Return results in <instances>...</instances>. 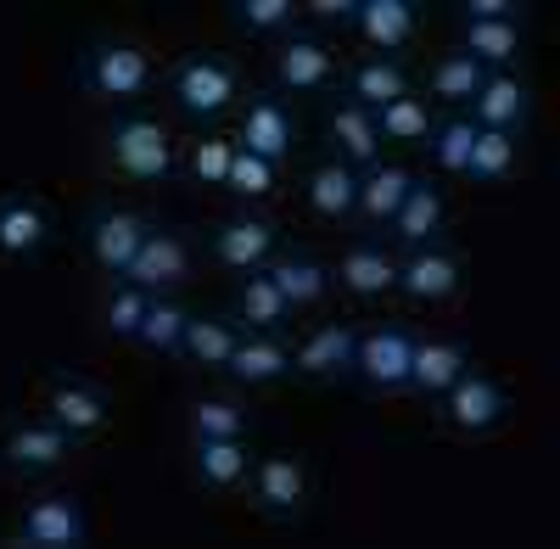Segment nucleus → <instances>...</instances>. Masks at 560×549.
Wrapping results in <instances>:
<instances>
[{
    "label": "nucleus",
    "mask_w": 560,
    "mask_h": 549,
    "mask_svg": "<svg viewBox=\"0 0 560 549\" xmlns=\"http://www.w3.org/2000/svg\"><path fill=\"white\" fill-rule=\"evenodd\" d=\"M516 168H522V141H516V135L477 129L471 163H465V179H477V186H504V179H516Z\"/></svg>",
    "instance_id": "nucleus-34"
},
{
    "label": "nucleus",
    "mask_w": 560,
    "mask_h": 549,
    "mask_svg": "<svg viewBox=\"0 0 560 549\" xmlns=\"http://www.w3.org/2000/svg\"><path fill=\"white\" fill-rule=\"evenodd\" d=\"M443 224H448V197L438 179H420L409 197L398 202V213L387 219V236H393V253H409V247H427V242H443Z\"/></svg>",
    "instance_id": "nucleus-19"
},
{
    "label": "nucleus",
    "mask_w": 560,
    "mask_h": 549,
    "mask_svg": "<svg viewBox=\"0 0 560 549\" xmlns=\"http://www.w3.org/2000/svg\"><path fill=\"white\" fill-rule=\"evenodd\" d=\"M465 371H471V348L459 337H415V359H409V393L415 398H443Z\"/></svg>",
    "instance_id": "nucleus-24"
},
{
    "label": "nucleus",
    "mask_w": 560,
    "mask_h": 549,
    "mask_svg": "<svg viewBox=\"0 0 560 549\" xmlns=\"http://www.w3.org/2000/svg\"><path fill=\"white\" fill-rule=\"evenodd\" d=\"M522 45H527L522 17H488V23H459V45H454V51L482 62L488 73H516Z\"/></svg>",
    "instance_id": "nucleus-27"
},
{
    "label": "nucleus",
    "mask_w": 560,
    "mask_h": 549,
    "mask_svg": "<svg viewBox=\"0 0 560 549\" xmlns=\"http://www.w3.org/2000/svg\"><path fill=\"white\" fill-rule=\"evenodd\" d=\"M230 319H236L242 331H275L280 337L298 314L287 308V297L275 292L269 274L253 269V274H242V281H236V292H230Z\"/></svg>",
    "instance_id": "nucleus-31"
},
{
    "label": "nucleus",
    "mask_w": 560,
    "mask_h": 549,
    "mask_svg": "<svg viewBox=\"0 0 560 549\" xmlns=\"http://www.w3.org/2000/svg\"><path fill=\"white\" fill-rule=\"evenodd\" d=\"M353 359V326L348 319H319L292 348V376L298 382H342Z\"/></svg>",
    "instance_id": "nucleus-21"
},
{
    "label": "nucleus",
    "mask_w": 560,
    "mask_h": 549,
    "mask_svg": "<svg viewBox=\"0 0 560 549\" xmlns=\"http://www.w3.org/2000/svg\"><path fill=\"white\" fill-rule=\"evenodd\" d=\"M45 421H57L73 443L96 437L113 421V398H107L102 382H90V376H51L45 382Z\"/></svg>",
    "instance_id": "nucleus-16"
},
{
    "label": "nucleus",
    "mask_w": 560,
    "mask_h": 549,
    "mask_svg": "<svg viewBox=\"0 0 560 549\" xmlns=\"http://www.w3.org/2000/svg\"><path fill=\"white\" fill-rule=\"evenodd\" d=\"M471 141H477V124L465 118V113H454V118H438L432 141L420 147V152L432 157V168H438L443 179H465V163H471Z\"/></svg>",
    "instance_id": "nucleus-38"
},
{
    "label": "nucleus",
    "mask_w": 560,
    "mask_h": 549,
    "mask_svg": "<svg viewBox=\"0 0 560 549\" xmlns=\"http://www.w3.org/2000/svg\"><path fill=\"white\" fill-rule=\"evenodd\" d=\"M118 281L152 292V297H179V287L191 281V242H185L179 231H158L140 242V253L129 258V269L118 274Z\"/></svg>",
    "instance_id": "nucleus-15"
},
{
    "label": "nucleus",
    "mask_w": 560,
    "mask_h": 549,
    "mask_svg": "<svg viewBox=\"0 0 560 549\" xmlns=\"http://www.w3.org/2000/svg\"><path fill=\"white\" fill-rule=\"evenodd\" d=\"M331 281L348 292V297H364V303H376V297H393V287H398V253L387 247V242H353L342 258H337V269H331Z\"/></svg>",
    "instance_id": "nucleus-22"
},
{
    "label": "nucleus",
    "mask_w": 560,
    "mask_h": 549,
    "mask_svg": "<svg viewBox=\"0 0 560 549\" xmlns=\"http://www.w3.org/2000/svg\"><path fill=\"white\" fill-rule=\"evenodd\" d=\"M168 102L174 113H185L191 124H213L224 113H236L242 96H247V79H242V62L224 57V51H185L174 68H168Z\"/></svg>",
    "instance_id": "nucleus-2"
},
{
    "label": "nucleus",
    "mask_w": 560,
    "mask_h": 549,
    "mask_svg": "<svg viewBox=\"0 0 560 549\" xmlns=\"http://www.w3.org/2000/svg\"><path fill=\"white\" fill-rule=\"evenodd\" d=\"M12 544L18 549H84L90 544V511L84 499L68 493V488H45L34 493L18 527H12Z\"/></svg>",
    "instance_id": "nucleus-8"
},
{
    "label": "nucleus",
    "mask_w": 560,
    "mask_h": 549,
    "mask_svg": "<svg viewBox=\"0 0 560 549\" xmlns=\"http://www.w3.org/2000/svg\"><path fill=\"white\" fill-rule=\"evenodd\" d=\"M219 376H230L242 393L280 387V382L292 376V348H287V337H275V331H242V342L230 348Z\"/></svg>",
    "instance_id": "nucleus-18"
},
{
    "label": "nucleus",
    "mask_w": 560,
    "mask_h": 549,
    "mask_svg": "<svg viewBox=\"0 0 560 549\" xmlns=\"http://www.w3.org/2000/svg\"><path fill=\"white\" fill-rule=\"evenodd\" d=\"M482 79H488V68L471 62L465 51H443V57L432 62V73H427L432 102H443V107H471L477 90H482Z\"/></svg>",
    "instance_id": "nucleus-36"
},
{
    "label": "nucleus",
    "mask_w": 560,
    "mask_h": 549,
    "mask_svg": "<svg viewBox=\"0 0 560 549\" xmlns=\"http://www.w3.org/2000/svg\"><path fill=\"white\" fill-rule=\"evenodd\" d=\"M185 432H191V443H202V437H247L253 432V416H247L236 398L208 393V398L185 404Z\"/></svg>",
    "instance_id": "nucleus-35"
},
{
    "label": "nucleus",
    "mask_w": 560,
    "mask_h": 549,
    "mask_svg": "<svg viewBox=\"0 0 560 549\" xmlns=\"http://www.w3.org/2000/svg\"><path fill=\"white\" fill-rule=\"evenodd\" d=\"M219 191H230L242 208H258V202H269V197L280 191V163H269V157L236 147V157H230V174H224Z\"/></svg>",
    "instance_id": "nucleus-39"
},
{
    "label": "nucleus",
    "mask_w": 560,
    "mask_h": 549,
    "mask_svg": "<svg viewBox=\"0 0 560 549\" xmlns=\"http://www.w3.org/2000/svg\"><path fill=\"white\" fill-rule=\"evenodd\" d=\"M242 152H258L269 163H287L298 152V113L287 107V96L275 90H258V96H242L236 107V135H230Z\"/></svg>",
    "instance_id": "nucleus-10"
},
{
    "label": "nucleus",
    "mask_w": 560,
    "mask_h": 549,
    "mask_svg": "<svg viewBox=\"0 0 560 549\" xmlns=\"http://www.w3.org/2000/svg\"><path fill=\"white\" fill-rule=\"evenodd\" d=\"M438 404V427L454 437V443H482L493 437L504 421H510V387L488 371H465Z\"/></svg>",
    "instance_id": "nucleus-5"
},
{
    "label": "nucleus",
    "mask_w": 560,
    "mask_h": 549,
    "mask_svg": "<svg viewBox=\"0 0 560 549\" xmlns=\"http://www.w3.org/2000/svg\"><path fill=\"white\" fill-rule=\"evenodd\" d=\"M147 303H152V292H140V287H129V281H113V287H107V297H102V326H107V337L135 342Z\"/></svg>",
    "instance_id": "nucleus-42"
},
{
    "label": "nucleus",
    "mask_w": 560,
    "mask_h": 549,
    "mask_svg": "<svg viewBox=\"0 0 560 549\" xmlns=\"http://www.w3.org/2000/svg\"><path fill=\"white\" fill-rule=\"evenodd\" d=\"M185 319H191V308H185L179 297H152L147 314H140L135 348L140 353H158V359H174L179 353V337H185Z\"/></svg>",
    "instance_id": "nucleus-37"
},
{
    "label": "nucleus",
    "mask_w": 560,
    "mask_h": 549,
    "mask_svg": "<svg viewBox=\"0 0 560 549\" xmlns=\"http://www.w3.org/2000/svg\"><path fill=\"white\" fill-rule=\"evenodd\" d=\"M68 460H73V437H68L57 421H45V416L18 421L7 437H0V471H7V477L34 482V477L62 471Z\"/></svg>",
    "instance_id": "nucleus-13"
},
{
    "label": "nucleus",
    "mask_w": 560,
    "mask_h": 549,
    "mask_svg": "<svg viewBox=\"0 0 560 549\" xmlns=\"http://www.w3.org/2000/svg\"><path fill=\"white\" fill-rule=\"evenodd\" d=\"M57 242V213L39 191L0 197V264H34Z\"/></svg>",
    "instance_id": "nucleus-12"
},
{
    "label": "nucleus",
    "mask_w": 560,
    "mask_h": 549,
    "mask_svg": "<svg viewBox=\"0 0 560 549\" xmlns=\"http://www.w3.org/2000/svg\"><path fill=\"white\" fill-rule=\"evenodd\" d=\"M325 135H331V157H342V163H353V168H364V163H376V157H382L376 113L353 107L348 96L325 102Z\"/></svg>",
    "instance_id": "nucleus-29"
},
{
    "label": "nucleus",
    "mask_w": 560,
    "mask_h": 549,
    "mask_svg": "<svg viewBox=\"0 0 560 549\" xmlns=\"http://www.w3.org/2000/svg\"><path fill=\"white\" fill-rule=\"evenodd\" d=\"M79 236H84V258L118 281V274L129 269V258L140 253V242L152 236V219L140 213V208H124V202H102V208L84 213V231Z\"/></svg>",
    "instance_id": "nucleus-9"
},
{
    "label": "nucleus",
    "mask_w": 560,
    "mask_h": 549,
    "mask_svg": "<svg viewBox=\"0 0 560 549\" xmlns=\"http://www.w3.org/2000/svg\"><path fill=\"white\" fill-rule=\"evenodd\" d=\"M342 96L364 113H382L387 102L409 96V68L398 57H359L348 73H342Z\"/></svg>",
    "instance_id": "nucleus-30"
},
{
    "label": "nucleus",
    "mask_w": 560,
    "mask_h": 549,
    "mask_svg": "<svg viewBox=\"0 0 560 549\" xmlns=\"http://www.w3.org/2000/svg\"><path fill=\"white\" fill-rule=\"evenodd\" d=\"M465 118H471L477 129H499V135H516L522 141V129L533 118V84L522 73H488Z\"/></svg>",
    "instance_id": "nucleus-23"
},
{
    "label": "nucleus",
    "mask_w": 560,
    "mask_h": 549,
    "mask_svg": "<svg viewBox=\"0 0 560 549\" xmlns=\"http://www.w3.org/2000/svg\"><path fill=\"white\" fill-rule=\"evenodd\" d=\"M253 471V443L247 437H202L191 443V482L208 493H242Z\"/></svg>",
    "instance_id": "nucleus-26"
},
{
    "label": "nucleus",
    "mask_w": 560,
    "mask_h": 549,
    "mask_svg": "<svg viewBox=\"0 0 560 549\" xmlns=\"http://www.w3.org/2000/svg\"><path fill=\"white\" fill-rule=\"evenodd\" d=\"M230 28L247 39H280L298 28V0H230Z\"/></svg>",
    "instance_id": "nucleus-40"
},
{
    "label": "nucleus",
    "mask_w": 560,
    "mask_h": 549,
    "mask_svg": "<svg viewBox=\"0 0 560 549\" xmlns=\"http://www.w3.org/2000/svg\"><path fill=\"white\" fill-rule=\"evenodd\" d=\"M348 28L364 39L370 57H398L420 28V12H415V0H353Z\"/></svg>",
    "instance_id": "nucleus-20"
},
{
    "label": "nucleus",
    "mask_w": 560,
    "mask_h": 549,
    "mask_svg": "<svg viewBox=\"0 0 560 549\" xmlns=\"http://www.w3.org/2000/svg\"><path fill=\"white\" fill-rule=\"evenodd\" d=\"M432 129H438V113H432V102L427 96H398V102H387L382 113H376V135H382V147L393 141V147H427L432 141Z\"/></svg>",
    "instance_id": "nucleus-33"
},
{
    "label": "nucleus",
    "mask_w": 560,
    "mask_h": 549,
    "mask_svg": "<svg viewBox=\"0 0 560 549\" xmlns=\"http://www.w3.org/2000/svg\"><path fill=\"white\" fill-rule=\"evenodd\" d=\"M107 163L118 179H129V186H168L174 168H179V141L174 129L152 113H118L107 124Z\"/></svg>",
    "instance_id": "nucleus-3"
},
{
    "label": "nucleus",
    "mask_w": 560,
    "mask_h": 549,
    "mask_svg": "<svg viewBox=\"0 0 560 549\" xmlns=\"http://www.w3.org/2000/svg\"><path fill=\"white\" fill-rule=\"evenodd\" d=\"M269 79H275V96H325V90H337V79H342V57H337L331 39L292 28V34L275 39Z\"/></svg>",
    "instance_id": "nucleus-6"
},
{
    "label": "nucleus",
    "mask_w": 560,
    "mask_h": 549,
    "mask_svg": "<svg viewBox=\"0 0 560 549\" xmlns=\"http://www.w3.org/2000/svg\"><path fill=\"white\" fill-rule=\"evenodd\" d=\"M303 12H308L319 28H348V17H353V0H303Z\"/></svg>",
    "instance_id": "nucleus-43"
},
{
    "label": "nucleus",
    "mask_w": 560,
    "mask_h": 549,
    "mask_svg": "<svg viewBox=\"0 0 560 549\" xmlns=\"http://www.w3.org/2000/svg\"><path fill=\"white\" fill-rule=\"evenodd\" d=\"M353 197H359V168L342 163V157H319V163L303 174V202H308V213L325 219V224L353 219Z\"/></svg>",
    "instance_id": "nucleus-28"
},
{
    "label": "nucleus",
    "mask_w": 560,
    "mask_h": 549,
    "mask_svg": "<svg viewBox=\"0 0 560 549\" xmlns=\"http://www.w3.org/2000/svg\"><path fill=\"white\" fill-rule=\"evenodd\" d=\"M79 84L90 90V102L129 113L135 102L152 96L158 62H152V51H147L140 39H129V34H102V39H90L84 51H79Z\"/></svg>",
    "instance_id": "nucleus-1"
},
{
    "label": "nucleus",
    "mask_w": 560,
    "mask_h": 549,
    "mask_svg": "<svg viewBox=\"0 0 560 549\" xmlns=\"http://www.w3.org/2000/svg\"><path fill=\"white\" fill-rule=\"evenodd\" d=\"M236 342H242V326L230 314H191L174 359H185L191 371H224V359H230Z\"/></svg>",
    "instance_id": "nucleus-32"
},
{
    "label": "nucleus",
    "mask_w": 560,
    "mask_h": 549,
    "mask_svg": "<svg viewBox=\"0 0 560 549\" xmlns=\"http://www.w3.org/2000/svg\"><path fill=\"white\" fill-rule=\"evenodd\" d=\"M247 499H253V511L264 522L298 527L314 505V466L303 460V454H253Z\"/></svg>",
    "instance_id": "nucleus-4"
},
{
    "label": "nucleus",
    "mask_w": 560,
    "mask_h": 549,
    "mask_svg": "<svg viewBox=\"0 0 560 549\" xmlns=\"http://www.w3.org/2000/svg\"><path fill=\"white\" fill-rule=\"evenodd\" d=\"M409 359H415V331L364 326V331H353L348 382H359L370 398H398V393H409Z\"/></svg>",
    "instance_id": "nucleus-7"
},
{
    "label": "nucleus",
    "mask_w": 560,
    "mask_h": 549,
    "mask_svg": "<svg viewBox=\"0 0 560 549\" xmlns=\"http://www.w3.org/2000/svg\"><path fill=\"white\" fill-rule=\"evenodd\" d=\"M415 186V168L409 163H393V157H376L359 168V197H353V219H364L370 231H387V219L398 213V202L409 197Z\"/></svg>",
    "instance_id": "nucleus-25"
},
{
    "label": "nucleus",
    "mask_w": 560,
    "mask_h": 549,
    "mask_svg": "<svg viewBox=\"0 0 560 549\" xmlns=\"http://www.w3.org/2000/svg\"><path fill=\"white\" fill-rule=\"evenodd\" d=\"M264 274L275 281V292L287 297L292 314H308V308H319L325 297H331V264H325L319 253H308V247H280L264 264Z\"/></svg>",
    "instance_id": "nucleus-17"
},
{
    "label": "nucleus",
    "mask_w": 560,
    "mask_h": 549,
    "mask_svg": "<svg viewBox=\"0 0 560 549\" xmlns=\"http://www.w3.org/2000/svg\"><path fill=\"white\" fill-rule=\"evenodd\" d=\"M275 253H280V224L264 219L258 208H236L230 219H219L213 224V242H208V258L219 269H230V274H253Z\"/></svg>",
    "instance_id": "nucleus-11"
},
{
    "label": "nucleus",
    "mask_w": 560,
    "mask_h": 549,
    "mask_svg": "<svg viewBox=\"0 0 560 549\" xmlns=\"http://www.w3.org/2000/svg\"><path fill=\"white\" fill-rule=\"evenodd\" d=\"M230 157H236V141L230 135H197L191 147L179 152V168H185V179L191 186H224V174H230Z\"/></svg>",
    "instance_id": "nucleus-41"
},
{
    "label": "nucleus",
    "mask_w": 560,
    "mask_h": 549,
    "mask_svg": "<svg viewBox=\"0 0 560 549\" xmlns=\"http://www.w3.org/2000/svg\"><path fill=\"white\" fill-rule=\"evenodd\" d=\"M465 281V264L448 242H427V247H409L398 253V297H409L415 308H443Z\"/></svg>",
    "instance_id": "nucleus-14"
}]
</instances>
